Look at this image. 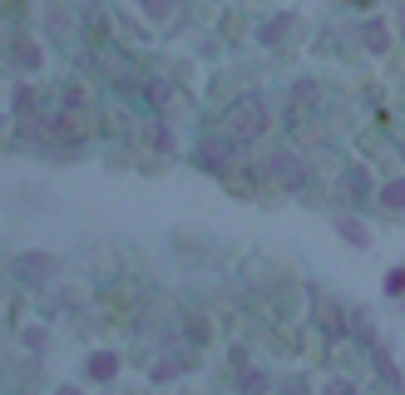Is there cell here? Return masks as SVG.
<instances>
[{"label": "cell", "instance_id": "cell-9", "mask_svg": "<svg viewBox=\"0 0 405 395\" xmlns=\"http://www.w3.org/2000/svg\"><path fill=\"white\" fill-rule=\"evenodd\" d=\"M385 287H390V292H405V272H390V277H385Z\"/></svg>", "mask_w": 405, "mask_h": 395}, {"label": "cell", "instance_id": "cell-10", "mask_svg": "<svg viewBox=\"0 0 405 395\" xmlns=\"http://www.w3.org/2000/svg\"><path fill=\"white\" fill-rule=\"evenodd\" d=\"M326 395H356V390H351V385H331Z\"/></svg>", "mask_w": 405, "mask_h": 395}, {"label": "cell", "instance_id": "cell-3", "mask_svg": "<svg viewBox=\"0 0 405 395\" xmlns=\"http://www.w3.org/2000/svg\"><path fill=\"white\" fill-rule=\"evenodd\" d=\"M222 158H227V144H203V148H198V163L208 168V173H217Z\"/></svg>", "mask_w": 405, "mask_h": 395}, {"label": "cell", "instance_id": "cell-4", "mask_svg": "<svg viewBox=\"0 0 405 395\" xmlns=\"http://www.w3.org/2000/svg\"><path fill=\"white\" fill-rule=\"evenodd\" d=\"M114 371H119V356H109V351H99V356L89 361V375H94V380H109Z\"/></svg>", "mask_w": 405, "mask_h": 395}, {"label": "cell", "instance_id": "cell-2", "mask_svg": "<svg viewBox=\"0 0 405 395\" xmlns=\"http://www.w3.org/2000/svg\"><path fill=\"white\" fill-rule=\"evenodd\" d=\"M267 178L272 183H282V188H302V168H297V158L292 153H277V158H267Z\"/></svg>", "mask_w": 405, "mask_h": 395}, {"label": "cell", "instance_id": "cell-7", "mask_svg": "<svg viewBox=\"0 0 405 395\" xmlns=\"http://www.w3.org/2000/svg\"><path fill=\"white\" fill-rule=\"evenodd\" d=\"M381 198H385L390 208H405V183H390V188H381Z\"/></svg>", "mask_w": 405, "mask_h": 395}, {"label": "cell", "instance_id": "cell-6", "mask_svg": "<svg viewBox=\"0 0 405 395\" xmlns=\"http://www.w3.org/2000/svg\"><path fill=\"white\" fill-rule=\"evenodd\" d=\"M243 390H247V395H262V390H267V375H262V371H247V375H243Z\"/></svg>", "mask_w": 405, "mask_h": 395}, {"label": "cell", "instance_id": "cell-11", "mask_svg": "<svg viewBox=\"0 0 405 395\" xmlns=\"http://www.w3.org/2000/svg\"><path fill=\"white\" fill-rule=\"evenodd\" d=\"M60 395H79V390H60Z\"/></svg>", "mask_w": 405, "mask_h": 395}, {"label": "cell", "instance_id": "cell-8", "mask_svg": "<svg viewBox=\"0 0 405 395\" xmlns=\"http://www.w3.org/2000/svg\"><path fill=\"white\" fill-rule=\"evenodd\" d=\"M20 272H30V277L40 272V277H45V272H49V257H25V262H20Z\"/></svg>", "mask_w": 405, "mask_h": 395}, {"label": "cell", "instance_id": "cell-1", "mask_svg": "<svg viewBox=\"0 0 405 395\" xmlns=\"http://www.w3.org/2000/svg\"><path fill=\"white\" fill-rule=\"evenodd\" d=\"M227 129H233V139H257V134L267 129V104H262L257 94L238 99L233 109H227Z\"/></svg>", "mask_w": 405, "mask_h": 395}, {"label": "cell", "instance_id": "cell-5", "mask_svg": "<svg viewBox=\"0 0 405 395\" xmlns=\"http://www.w3.org/2000/svg\"><path fill=\"white\" fill-rule=\"evenodd\" d=\"M336 228H341V233H346V238H351V242H356V247H361V242H366V228H361V222H351V217H341V222H336Z\"/></svg>", "mask_w": 405, "mask_h": 395}]
</instances>
